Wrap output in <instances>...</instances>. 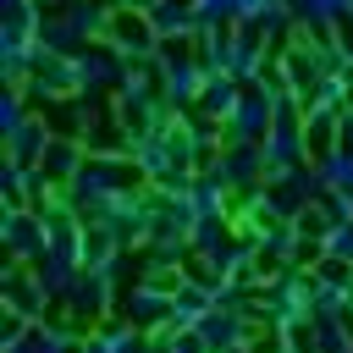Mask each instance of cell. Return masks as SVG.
<instances>
[{
  "label": "cell",
  "instance_id": "1",
  "mask_svg": "<svg viewBox=\"0 0 353 353\" xmlns=\"http://www.w3.org/2000/svg\"><path fill=\"white\" fill-rule=\"evenodd\" d=\"M11 149H17V160H33V154L44 149V138H39V121H22V127H17V143H11Z\"/></svg>",
  "mask_w": 353,
  "mask_h": 353
},
{
  "label": "cell",
  "instance_id": "2",
  "mask_svg": "<svg viewBox=\"0 0 353 353\" xmlns=\"http://www.w3.org/2000/svg\"><path fill=\"white\" fill-rule=\"evenodd\" d=\"M204 99H210V110H232V99H237V94H232V83L210 77V94H204Z\"/></svg>",
  "mask_w": 353,
  "mask_h": 353
}]
</instances>
